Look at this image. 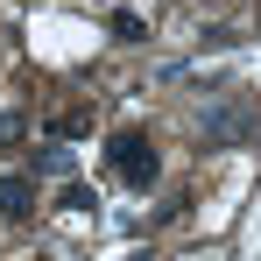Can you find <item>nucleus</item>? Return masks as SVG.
Masks as SVG:
<instances>
[{"label":"nucleus","mask_w":261,"mask_h":261,"mask_svg":"<svg viewBox=\"0 0 261 261\" xmlns=\"http://www.w3.org/2000/svg\"><path fill=\"white\" fill-rule=\"evenodd\" d=\"M106 29H113V43H148V21H141L134 7H113V14H106Z\"/></svg>","instance_id":"obj_5"},{"label":"nucleus","mask_w":261,"mask_h":261,"mask_svg":"<svg viewBox=\"0 0 261 261\" xmlns=\"http://www.w3.org/2000/svg\"><path fill=\"white\" fill-rule=\"evenodd\" d=\"M254 14H261V7H254Z\"/></svg>","instance_id":"obj_9"},{"label":"nucleus","mask_w":261,"mask_h":261,"mask_svg":"<svg viewBox=\"0 0 261 261\" xmlns=\"http://www.w3.org/2000/svg\"><path fill=\"white\" fill-rule=\"evenodd\" d=\"M36 212V176H0V219H29Z\"/></svg>","instance_id":"obj_3"},{"label":"nucleus","mask_w":261,"mask_h":261,"mask_svg":"<svg viewBox=\"0 0 261 261\" xmlns=\"http://www.w3.org/2000/svg\"><path fill=\"white\" fill-rule=\"evenodd\" d=\"M92 205H99V198H92L85 184H64V198H57V212H92Z\"/></svg>","instance_id":"obj_6"},{"label":"nucleus","mask_w":261,"mask_h":261,"mask_svg":"<svg viewBox=\"0 0 261 261\" xmlns=\"http://www.w3.org/2000/svg\"><path fill=\"white\" fill-rule=\"evenodd\" d=\"M247 134H261V120L247 106H212V113H205V148H233V141H247Z\"/></svg>","instance_id":"obj_2"},{"label":"nucleus","mask_w":261,"mask_h":261,"mask_svg":"<svg viewBox=\"0 0 261 261\" xmlns=\"http://www.w3.org/2000/svg\"><path fill=\"white\" fill-rule=\"evenodd\" d=\"M106 170L120 176L127 191H155V176H163V155H155V141L141 127H120L113 141H106Z\"/></svg>","instance_id":"obj_1"},{"label":"nucleus","mask_w":261,"mask_h":261,"mask_svg":"<svg viewBox=\"0 0 261 261\" xmlns=\"http://www.w3.org/2000/svg\"><path fill=\"white\" fill-rule=\"evenodd\" d=\"M7 141H21V113H0V148Z\"/></svg>","instance_id":"obj_8"},{"label":"nucleus","mask_w":261,"mask_h":261,"mask_svg":"<svg viewBox=\"0 0 261 261\" xmlns=\"http://www.w3.org/2000/svg\"><path fill=\"white\" fill-rule=\"evenodd\" d=\"M43 176H71V148H43Z\"/></svg>","instance_id":"obj_7"},{"label":"nucleus","mask_w":261,"mask_h":261,"mask_svg":"<svg viewBox=\"0 0 261 261\" xmlns=\"http://www.w3.org/2000/svg\"><path fill=\"white\" fill-rule=\"evenodd\" d=\"M49 141H85V134H92V113H85V106H64V113H49Z\"/></svg>","instance_id":"obj_4"}]
</instances>
